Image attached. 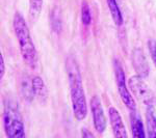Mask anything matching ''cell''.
<instances>
[{
	"mask_svg": "<svg viewBox=\"0 0 156 138\" xmlns=\"http://www.w3.org/2000/svg\"><path fill=\"white\" fill-rule=\"evenodd\" d=\"M66 71L68 75V81H69L74 116L77 120H82L87 116V105L80 70L78 67L76 60L73 57H68L66 61Z\"/></svg>",
	"mask_w": 156,
	"mask_h": 138,
	"instance_id": "obj_1",
	"label": "cell"
},
{
	"mask_svg": "<svg viewBox=\"0 0 156 138\" xmlns=\"http://www.w3.org/2000/svg\"><path fill=\"white\" fill-rule=\"evenodd\" d=\"M14 29L15 34L18 40L20 51H21L22 57L27 64L34 67L37 62V53L34 42L31 40L29 28L25 21L24 17L20 12H16L14 17Z\"/></svg>",
	"mask_w": 156,
	"mask_h": 138,
	"instance_id": "obj_2",
	"label": "cell"
},
{
	"mask_svg": "<svg viewBox=\"0 0 156 138\" xmlns=\"http://www.w3.org/2000/svg\"><path fill=\"white\" fill-rule=\"evenodd\" d=\"M3 126L9 138H24L25 130L18 104L14 99L7 98L4 101Z\"/></svg>",
	"mask_w": 156,
	"mask_h": 138,
	"instance_id": "obj_3",
	"label": "cell"
},
{
	"mask_svg": "<svg viewBox=\"0 0 156 138\" xmlns=\"http://www.w3.org/2000/svg\"><path fill=\"white\" fill-rule=\"evenodd\" d=\"M114 70H115V83H117L118 92L119 96L122 99L123 103L126 105V107L129 110L136 109V103L134 99L130 94L129 89L127 88L126 85V78H125V73L123 70L122 64L119 59L114 60Z\"/></svg>",
	"mask_w": 156,
	"mask_h": 138,
	"instance_id": "obj_4",
	"label": "cell"
},
{
	"mask_svg": "<svg viewBox=\"0 0 156 138\" xmlns=\"http://www.w3.org/2000/svg\"><path fill=\"white\" fill-rule=\"evenodd\" d=\"M128 83H129V87L131 92L134 95V97L136 98L138 101L144 103L147 106L148 105H153L154 96H153L149 86L146 84L143 77H140V75L132 76L129 79Z\"/></svg>",
	"mask_w": 156,
	"mask_h": 138,
	"instance_id": "obj_5",
	"label": "cell"
},
{
	"mask_svg": "<svg viewBox=\"0 0 156 138\" xmlns=\"http://www.w3.org/2000/svg\"><path fill=\"white\" fill-rule=\"evenodd\" d=\"M90 111H92L94 128L98 133H103L106 129V117L102 108L101 100L98 96L92 97L90 102Z\"/></svg>",
	"mask_w": 156,
	"mask_h": 138,
	"instance_id": "obj_6",
	"label": "cell"
},
{
	"mask_svg": "<svg viewBox=\"0 0 156 138\" xmlns=\"http://www.w3.org/2000/svg\"><path fill=\"white\" fill-rule=\"evenodd\" d=\"M108 116H109V122L110 125H112V132H114L115 137L118 138L128 137L126 128H125V125L123 122L122 117H121V114L115 107H110L108 109Z\"/></svg>",
	"mask_w": 156,
	"mask_h": 138,
	"instance_id": "obj_7",
	"label": "cell"
},
{
	"mask_svg": "<svg viewBox=\"0 0 156 138\" xmlns=\"http://www.w3.org/2000/svg\"><path fill=\"white\" fill-rule=\"evenodd\" d=\"M132 66L136 71L137 75L145 78L149 75V64L142 49H134L131 55Z\"/></svg>",
	"mask_w": 156,
	"mask_h": 138,
	"instance_id": "obj_8",
	"label": "cell"
},
{
	"mask_svg": "<svg viewBox=\"0 0 156 138\" xmlns=\"http://www.w3.org/2000/svg\"><path fill=\"white\" fill-rule=\"evenodd\" d=\"M130 124H131L132 137L134 138H145L146 132L143 119L136 109L130 110Z\"/></svg>",
	"mask_w": 156,
	"mask_h": 138,
	"instance_id": "obj_9",
	"label": "cell"
},
{
	"mask_svg": "<svg viewBox=\"0 0 156 138\" xmlns=\"http://www.w3.org/2000/svg\"><path fill=\"white\" fill-rule=\"evenodd\" d=\"M147 119V136L150 138H156V109L153 105H148L146 111Z\"/></svg>",
	"mask_w": 156,
	"mask_h": 138,
	"instance_id": "obj_10",
	"label": "cell"
},
{
	"mask_svg": "<svg viewBox=\"0 0 156 138\" xmlns=\"http://www.w3.org/2000/svg\"><path fill=\"white\" fill-rule=\"evenodd\" d=\"M20 91L22 94L24 100L27 102H31L34 98L36 97L34 91V86H32V80H30L27 76H23L20 82Z\"/></svg>",
	"mask_w": 156,
	"mask_h": 138,
	"instance_id": "obj_11",
	"label": "cell"
},
{
	"mask_svg": "<svg viewBox=\"0 0 156 138\" xmlns=\"http://www.w3.org/2000/svg\"><path fill=\"white\" fill-rule=\"evenodd\" d=\"M107 5L109 9L110 15H112V18L114 20V22L118 26H121L123 23V16L122 12L120 11V7L118 5L117 0H107Z\"/></svg>",
	"mask_w": 156,
	"mask_h": 138,
	"instance_id": "obj_12",
	"label": "cell"
},
{
	"mask_svg": "<svg viewBox=\"0 0 156 138\" xmlns=\"http://www.w3.org/2000/svg\"><path fill=\"white\" fill-rule=\"evenodd\" d=\"M32 86H34V91L37 98H39L41 100L46 99V95H47L46 86H45L44 81H43L41 77L34 76L32 78Z\"/></svg>",
	"mask_w": 156,
	"mask_h": 138,
	"instance_id": "obj_13",
	"label": "cell"
},
{
	"mask_svg": "<svg viewBox=\"0 0 156 138\" xmlns=\"http://www.w3.org/2000/svg\"><path fill=\"white\" fill-rule=\"evenodd\" d=\"M81 21L82 24L84 26H89L92 22V15H90V9L89 6V3H87L85 0L82 1V6H81Z\"/></svg>",
	"mask_w": 156,
	"mask_h": 138,
	"instance_id": "obj_14",
	"label": "cell"
},
{
	"mask_svg": "<svg viewBox=\"0 0 156 138\" xmlns=\"http://www.w3.org/2000/svg\"><path fill=\"white\" fill-rule=\"evenodd\" d=\"M43 0H30V15L32 18H37L42 11Z\"/></svg>",
	"mask_w": 156,
	"mask_h": 138,
	"instance_id": "obj_15",
	"label": "cell"
},
{
	"mask_svg": "<svg viewBox=\"0 0 156 138\" xmlns=\"http://www.w3.org/2000/svg\"><path fill=\"white\" fill-rule=\"evenodd\" d=\"M148 49H149L151 58H152L153 62H154V64L156 67V41L155 40H150V41L148 42Z\"/></svg>",
	"mask_w": 156,
	"mask_h": 138,
	"instance_id": "obj_16",
	"label": "cell"
},
{
	"mask_svg": "<svg viewBox=\"0 0 156 138\" xmlns=\"http://www.w3.org/2000/svg\"><path fill=\"white\" fill-rule=\"evenodd\" d=\"M4 71H5V67H4V59H3V55H0V77L1 79L4 76Z\"/></svg>",
	"mask_w": 156,
	"mask_h": 138,
	"instance_id": "obj_17",
	"label": "cell"
},
{
	"mask_svg": "<svg viewBox=\"0 0 156 138\" xmlns=\"http://www.w3.org/2000/svg\"><path fill=\"white\" fill-rule=\"evenodd\" d=\"M81 136L83 138H87H87H89V137L93 138V137H94V134H93V133H90L89 130H87V129H84V128H83V129H82V135H81Z\"/></svg>",
	"mask_w": 156,
	"mask_h": 138,
	"instance_id": "obj_18",
	"label": "cell"
}]
</instances>
